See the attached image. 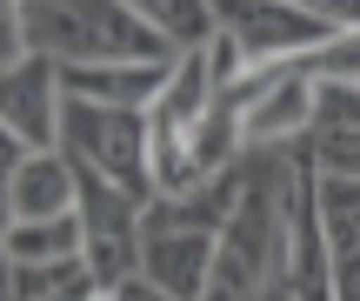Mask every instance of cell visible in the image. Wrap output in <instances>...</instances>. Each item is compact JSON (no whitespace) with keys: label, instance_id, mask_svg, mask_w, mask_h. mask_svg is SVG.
Instances as JSON below:
<instances>
[{"label":"cell","instance_id":"6da1fadb","mask_svg":"<svg viewBox=\"0 0 360 301\" xmlns=\"http://www.w3.org/2000/svg\"><path fill=\"white\" fill-rule=\"evenodd\" d=\"M34 54L53 61L60 74L74 67H160L174 61L141 20L134 0H20Z\"/></svg>","mask_w":360,"mask_h":301},{"label":"cell","instance_id":"7a4b0ae2","mask_svg":"<svg viewBox=\"0 0 360 301\" xmlns=\"http://www.w3.org/2000/svg\"><path fill=\"white\" fill-rule=\"evenodd\" d=\"M60 154L74 168L101 174V181L127 188L134 201L154 208L160 188H154V121L134 114V107H94V101H67V134H60Z\"/></svg>","mask_w":360,"mask_h":301},{"label":"cell","instance_id":"3957f363","mask_svg":"<svg viewBox=\"0 0 360 301\" xmlns=\"http://www.w3.org/2000/svg\"><path fill=\"white\" fill-rule=\"evenodd\" d=\"M220 34L247 54V67H294L334 47V20L314 0H220Z\"/></svg>","mask_w":360,"mask_h":301},{"label":"cell","instance_id":"277c9868","mask_svg":"<svg viewBox=\"0 0 360 301\" xmlns=\"http://www.w3.org/2000/svg\"><path fill=\"white\" fill-rule=\"evenodd\" d=\"M141 221L147 201L80 168V228H87V268L101 288H120L127 275H141Z\"/></svg>","mask_w":360,"mask_h":301},{"label":"cell","instance_id":"5b68a950","mask_svg":"<svg viewBox=\"0 0 360 301\" xmlns=\"http://www.w3.org/2000/svg\"><path fill=\"white\" fill-rule=\"evenodd\" d=\"M287 275L300 301H334V241L321 221V174L307 154L287 161Z\"/></svg>","mask_w":360,"mask_h":301},{"label":"cell","instance_id":"8992f818","mask_svg":"<svg viewBox=\"0 0 360 301\" xmlns=\"http://www.w3.org/2000/svg\"><path fill=\"white\" fill-rule=\"evenodd\" d=\"M0 134L20 141L27 154H60L67 134V80L53 61H27L13 74H0Z\"/></svg>","mask_w":360,"mask_h":301},{"label":"cell","instance_id":"52a82bcc","mask_svg":"<svg viewBox=\"0 0 360 301\" xmlns=\"http://www.w3.org/2000/svg\"><path fill=\"white\" fill-rule=\"evenodd\" d=\"M74 214H80V168L67 154H34L7 174V228L74 221Z\"/></svg>","mask_w":360,"mask_h":301},{"label":"cell","instance_id":"ba28073f","mask_svg":"<svg viewBox=\"0 0 360 301\" xmlns=\"http://www.w3.org/2000/svg\"><path fill=\"white\" fill-rule=\"evenodd\" d=\"M307 168L321 181H360V87H327L307 128Z\"/></svg>","mask_w":360,"mask_h":301},{"label":"cell","instance_id":"9c48e42d","mask_svg":"<svg viewBox=\"0 0 360 301\" xmlns=\"http://www.w3.org/2000/svg\"><path fill=\"white\" fill-rule=\"evenodd\" d=\"M321 221L334 241V301H360V181H321Z\"/></svg>","mask_w":360,"mask_h":301},{"label":"cell","instance_id":"30bf717a","mask_svg":"<svg viewBox=\"0 0 360 301\" xmlns=\"http://www.w3.org/2000/svg\"><path fill=\"white\" fill-rule=\"evenodd\" d=\"M134 7H141V20L154 27V40L174 61L207 54L220 40V0H134Z\"/></svg>","mask_w":360,"mask_h":301},{"label":"cell","instance_id":"8fae6325","mask_svg":"<svg viewBox=\"0 0 360 301\" xmlns=\"http://www.w3.org/2000/svg\"><path fill=\"white\" fill-rule=\"evenodd\" d=\"M7 262L13 268H53V262H87V228L74 221H27V228H7Z\"/></svg>","mask_w":360,"mask_h":301},{"label":"cell","instance_id":"7c38bea8","mask_svg":"<svg viewBox=\"0 0 360 301\" xmlns=\"http://www.w3.org/2000/svg\"><path fill=\"white\" fill-rule=\"evenodd\" d=\"M101 288L87 262H53V268H13L7 262V295L0 301H60V295H87Z\"/></svg>","mask_w":360,"mask_h":301},{"label":"cell","instance_id":"4fadbf2b","mask_svg":"<svg viewBox=\"0 0 360 301\" xmlns=\"http://www.w3.org/2000/svg\"><path fill=\"white\" fill-rule=\"evenodd\" d=\"M114 295H120V301H174L167 288H154V281H147V275H127V281H120Z\"/></svg>","mask_w":360,"mask_h":301},{"label":"cell","instance_id":"5bb4252c","mask_svg":"<svg viewBox=\"0 0 360 301\" xmlns=\"http://www.w3.org/2000/svg\"><path fill=\"white\" fill-rule=\"evenodd\" d=\"M87 301H120V295H114V288H94V295H87Z\"/></svg>","mask_w":360,"mask_h":301},{"label":"cell","instance_id":"9a60e30c","mask_svg":"<svg viewBox=\"0 0 360 301\" xmlns=\"http://www.w3.org/2000/svg\"><path fill=\"white\" fill-rule=\"evenodd\" d=\"M87 295H94V288H87ZM87 295H60V301H87Z\"/></svg>","mask_w":360,"mask_h":301}]
</instances>
